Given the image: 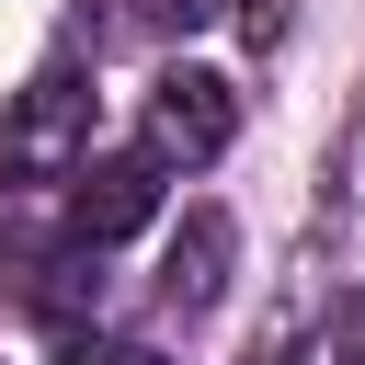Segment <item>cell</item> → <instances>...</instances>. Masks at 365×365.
I'll use <instances>...</instances> for the list:
<instances>
[{
	"label": "cell",
	"instance_id": "6da1fadb",
	"mask_svg": "<svg viewBox=\"0 0 365 365\" xmlns=\"http://www.w3.org/2000/svg\"><path fill=\"white\" fill-rule=\"evenodd\" d=\"M80 160H91V80L80 68H34L23 103L0 114V171L11 182H57Z\"/></svg>",
	"mask_w": 365,
	"mask_h": 365
},
{
	"label": "cell",
	"instance_id": "7a4b0ae2",
	"mask_svg": "<svg viewBox=\"0 0 365 365\" xmlns=\"http://www.w3.org/2000/svg\"><path fill=\"white\" fill-rule=\"evenodd\" d=\"M240 137V91L217 80V68H160V91H148V148L160 160H217Z\"/></svg>",
	"mask_w": 365,
	"mask_h": 365
},
{
	"label": "cell",
	"instance_id": "3957f363",
	"mask_svg": "<svg viewBox=\"0 0 365 365\" xmlns=\"http://www.w3.org/2000/svg\"><path fill=\"white\" fill-rule=\"evenodd\" d=\"M148 217H160V148H114V160H80V194H68V228H80L91 251L137 240Z\"/></svg>",
	"mask_w": 365,
	"mask_h": 365
},
{
	"label": "cell",
	"instance_id": "277c9868",
	"mask_svg": "<svg viewBox=\"0 0 365 365\" xmlns=\"http://www.w3.org/2000/svg\"><path fill=\"white\" fill-rule=\"evenodd\" d=\"M228 251H240V228H228L217 205H194L182 240H171V274H160V285H171L182 308H217V297H228Z\"/></svg>",
	"mask_w": 365,
	"mask_h": 365
},
{
	"label": "cell",
	"instance_id": "5b68a950",
	"mask_svg": "<svg viewBox=\"0 0 365 365\" xmlns=\"http://www.w3.org/2000/svg\"><path fill=\"white\" fill-rule=\"evenodd\" d=\"M68 365H171V354H160V342H80Z\"/></svg>",
	"mask_w": 365,
	"mask_h": 365
},
{
	"label": "cell",
	"instance_id": "8992f818",
	"mask_svg": "<svg viewBox=\"0 0 365 365\" xmlns=\"http://www.w3.org/2000/svg\"><path fill=\"white\" fill-rule=\"evenodd\" d=\"M342 365H365V297L342 308Z\"/></svg>",
	"mask_w": 365,
	"mask_h": 365
},
{
	"label": "cell",
	"instance_id": "52a82bcc",
	"mask_svg": "<svg viewBox=\"0 0 365 365\" xmlns=\"http://www.w3.org/2000/svg\"><path fill=\"white\" fill-rule=\"evenodd\" d=\"M160 11H171V23H205V11H217V0H160Z\"/></svg>",
	"mask_w": 365,
	"mask_h": 365
}]
</instances>
